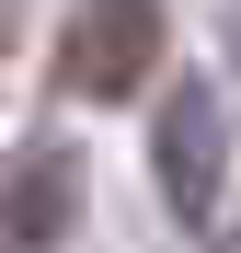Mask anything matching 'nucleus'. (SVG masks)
Returning a JSON list of instances; mask_svg holds the SVG:
<instances>
[{"instance_id":"nucleus-1","label":"nucleus","mask_w":241,"mask_h":253,"mask_svg":"<svg viewBox=\"0 0 241 253\" xmlns=\"http://www.w3.org/2000/svg\"><path fill=\"white\" fill-rule=\"evenodd\" d=\"M149 69H161V0H80V12H69V46H58V81H69V92L127 104Z\"/></svg>"},{"instance_id":"nucleus-2","label":"nucleus","mask_w":241,"mask_h":253,"mask_svg":"<svg viewBox=\"0 0 241 253\" xmlns=\"http://www.w3.org/2000/svg\"><path fill=\"white\" fill-rule=\"evenodd\" d=\"M149 161H161V196H172V219H195V230H207V219H218V184H230V104L207 92V81H184V92L161 104Z\"/></svg>"}]
</instances>
